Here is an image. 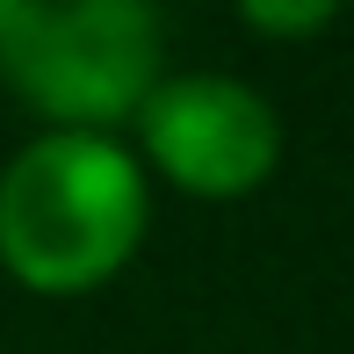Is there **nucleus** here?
<instances>
[{"label": "nucleus", "mask_w": 354, "mask_h": 354, "mask_svg": "<svg viewBox=\"0 0 354 354\" xmlns=\"http://www.w3.org/2000/svg\"><path fill=\"white\" fill-rule=\"evenodd\" d=\"M145 232V174L102 131H51L0 174V261L44 297L94 289Z\"/></svg>", "instance_id": "1"}, {"label": "nucleus", "mask_w": 354, "mask_h": 354, "mask_svg": "<svg viewBox=\"0 0 354 354\" xmlns=\"http://www.w3.org/2000/svg\"><path fill=\"white\" fill-rule=\"evenodd\" d=\"M138 123L159 174L181 181L188 196H246L282 159V123L268 109V94H253L246 80H224V73L159 80L152 102L138 109Z\"/></svg>", "instance_id": "3"}, {"label": "nucleus", "mask_w": 354, "mask_h": 354, "mask_svg": "<svg viewBox=\"0 0 354 354\" xmlns=\"http://www.w3.org/2000/svg\"><path fill=\"white\" fill-rule=\"evenodd\" d=\"M0 73L66 131H102L159 87V15L138 0H0Z\"/></svg>", "instance_id": "2"}, {"label": "nucleus", "mask_w": 354, "mask_h": 354, "mask_svg": "<svg viewBox=\"0 0 354 354\" xmlns=\"http://www.w3.org/2000/svg\"><path fill=\"white\" fill-rule=\"evenodd\" d=\"M246 22L253 29H318V22H333V8H261V0H253Z\"/></svg>", "instance_id": "4"}]
</instances>
